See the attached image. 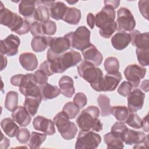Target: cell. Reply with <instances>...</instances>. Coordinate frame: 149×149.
Listing matches in <instances>:
<instances>
[{"label":"cell","instance_id":"cell-43","mask_svg":"<svg viewBox=\"0 0 149 149\" xmlns=\"http://www.w3.org/2000/svg\"><path fill=\"white\" fill-rule=\"evenodd\" d=\"M117 30V25L116 22L107 26L106 27L100 29L99 32L101 36L105 38H109Z\"/></svg>","mask_w":149,"mask_h":149},{"label":"cell","instance_id":"cell-46","mask_svg":"<svg viewBox=\"0 0 149 149\" xmlns=\"http://www.w3.org/2000/svg\"><path fill=\"white\" fill-rule=\"evenodd\" d=\"M132 86L129 81H123L117 89V91L119 95L123 97H127L130 93L132 89Z\"/></svg>","mask_w":149,"mask_h":149},{"label":"cell","instance_id":"cell-36","mask_svg":"<svg viewBox=\"0 0 149 149\" xmlns=\"http://www.w3.org/2000/svg\"><path fill=\"white\" fill-rule=\"evenodd\" d=\"M30 29V24L28 21L20 16L15 26L10 30L22 36L29 33Z\"/></svg>","mask_w":149,"mask_h":149},{"label":"cell","instance_id":"cell-21","mask_svg":"<svg viewBox=\"0 0 149 149\" xmlns=\"http://www.w3.org/2000/svg\"><path fill=\"white\" fill-rule=\"evenodd\" d=\"M131 42V37L125 31H119L112 37L111 44L117 50H122L126 48Z\"/></svg>","mask_w":149,"mask_h":149},{"label":"cell","instance_id":"cell-10","mask_svg":"<svg viewBox=\"0 0 149 149\" xmlns=\"http://www.w3.org/2000/svg\"><path fill=\"white\" fill-rule=\"evenodd\" d=\"M146 73V69L137 64L129 65L124 70L126 79L134 88H137L139 86L140 80L144 77Z\"/></svg>","mask_w":149,"mask_h":149},{"label":"cell","instance_id":"cell-38","mask_svg":"<svg viewBox=\"0 0 149 149\" xmlns=\"http://www.w3.org/2000/svg\"><path fill=\"white\" fill-rule=\"evenodd\" d=\"M104 65L107 73H112L119 72V62L118 59L115 57L110 56L106 58Z\"/></svg>","mask_w":149,"mask_h":149},{"label":"cell","instance_id":"cell-28","mask_svg":"<svg viewBox=\"0 0 149 149\" xmlns=\"http://www.w3.org/2000/svg\"><path fill=\"white\" fill-rule=\"evenodd\" d=\"M37 1L23 0L19 5V12L25 17L34 16Z\"/></svg>","mask_w":149,"mask_h":149},{"label":"cell","instance_id":"cell-52","mask_svg":"<svg viewBox=\"0 0 149 149\" xmlns=\"http://www.w3.org/2000/svg\"><path fill=\"white\" fill-rule=\"evenodd\" d=\"M23 76L24 74H18L13 76L10 79V83L12 84V85L19 87L20 84Z\"/></svg>","mask_w":149,"mask_h":149},{"label":"cell","instance_id":"cell-16","mask_svg":"<svg viewBox=\"0 0 149 149\" xmlns=\"http://www.w3.org/2000/svg\"><path fill=\"white\" fill-rule=\"evenodd\" d=\"M148 137V134L146 135L143 132L127 129L123 137V142L127 145L136 144L137 146L133 147L136 148L139 146L145 143Z\"/></svg>","mask_w":149,"mask_h":149},{"label":"cell","instance_id":"cell-34","mask_svg":"<svg viewBox=\"0 0 149 149\" xmlns=\"http://www.w3.org/2000/svg\"><path fill=\"white\" fill-rule=\"evenodd\" d=\"M104 140L108 148H123L124 147L123 141L111 132L104 136Z\"/></svg>","mask_w":149,"mask_h":149},{"label":"cell","instance_id":"cell-47","mask_svg":"<svg viewBox=\"0 0 149 149\" xmlns=\"http://www.w3.org/2000/svg\"><path fill=\"white\" fill-rule=\"evenodd\" d=\"M73 102L77 105L80 109L83 108L87 102V98L86 95L81 93L79 92L75 94L73 98Z\"/></svg>","mask_w":149,"mask_h":149},{"label":"cell","instance_id":"cell-33","mask_svg":"<svg viewBox=\"0 0 149 149\" xmlns=\"http://www.w3.org/2000/svg\"><path fill=\"white\" fill-rule=\"evenodd\" d=\"M49 16L50 13L48 7L44 5H38L33 16L34 19L41 23H44L49 20Z\"/></svg>","mask_w":149,"mask_h":149},{"label":"cell","instance_id":"cell-18","mask_svg":"<svg viewBox=\"0 0 149 149\" xmlns=\"http://www.w3.org/2000/svg\"><path fill=\"white\" fill-rule=\"evenodd\" d=\"M132 45L139 49H149V35L148 32L140 33L137 30H133L130 32Z\"/></svg>","mask_w":149,"mask_h":149},{"label":"cell","instance_id":"cell-29","mask_svg":"<svg viewBox=\"0 0 149 149\" xmlns=\"http://www.w3.org/2000/svg\"><path fill=\"white\" fill-rule=\"evenodd\" d=\"M49 37L44 36L34 37L31 42L32 49L36 52H41L45 51L49 46Z\"/></svg>","mask_w":149,"mask_h":149},{"label":"cell","instance_id":"cell-11","mask_svg":"<svg viewBox=\"0 0 149 149\" xmlns=\"http://www.w3.org/2000/svg\"><path fill=\"white\" fill-rule=\"evenodd\" d=\"M116 17L115 9L110 6L105 5L95 16V24L100 29L113 23Z\"/></svg>","mask_w":149,"mask_h":149},{"label":"cell","instance_id":"cell-4","mask_svg":"<svg viewBox=\"0 0 149 149\" xmlns=\"http://www.w3.org/2000/svg\"><path fill=\"white\" fill-rule=\"evenodd\" d=\"M90 31L86 26H79L74 32H70L64 36L68 38L71 47L77 50L83 51L91 45Z\"/></svg>","mask_w":149,"mask_h":149},{"label":"cell","instance_id":"cell-8","mask_svg":"<svg viewBox=\"0 0 149 149\" xmlns=\"http://www.w3.org/2000/svg\"><path fill=\"white\" fill-rule=\"evenodd\" d=\"M122 79L119 72L109 73L103 76L102 80L97 84L91 86L97 91H114Z\"/></svg>","mask_w":149,"mask_h":149},{"label":"cell","instance_id":"cell-6","mask_svg":"<svg viewBox=\"0 0 149 149\" xmlns=\"http://www.w3.org/2000/svg\"><path fill=\"white\" fill-rule=\"evenodd\" d=\"M101 141L100 134L93 131H80L77 137L75 144L76 149L96 148Z\"/></svg>","mask_w":149,"mask_h":149},{"label":"cell","instance_id":"cell-57","mask_svg":"<svg viewBox=\"0 0 149 149\" xmlns=\"http://www.w3.org/2000/svg\"><path fill=\"white\" fill-rule=\"evenodd\" d=\"M3 143L5 144V148H8V146H9L10 144V140L6 138L5 136H4L3 135V134L2 133V140H1V143Z\"/></svg>","mask_w":149,"mask_h":149},{"label":"cell","instance_id":"cell-49","mask_svg":"<svg viewBox=\"0 0 149 149\" xmlns=\"http://www.w3.org/2000/svg\"><path fill=\"white\" fill-rule=\"evenodd\" d=\"M30 31L31 34L34 36H43L42 29V23L38 22H34L30 24Z\"/></svg>","mask_w":149,"mask_h":149},{"label":"cell","instance_id":"cell-31","mask_svg":"<svg viewBox=\"0 0 149 149\" xmlns=\"http://www.w3.org/2000/svg\"><path fill=\"white\" fill-rule=\"evenodd\" d=\"M97 103L101 109V116H108L111 114L110 99L105 94H100L97 98Z\"/></svg>","mask_w":149,"mask_h":149},{"label":"cell","instance_id":"cell-7","mask_svg":"<svg viewBox=\"0 0 149 149\" xmlns=\"http://www.w3.org/2000/svg\"><path fill=\"white\" fill-rule=\"evenodd\" d=\"M117 30L119 31H131L136 26V21L130 10L122 7L117 11Z\"/></svg>","mask_w":149,"mask_h":149},{"label":"cell","instance_id":"cell-15","mask_svg":"<svg viewBox=\"0 0 149 149\" xmlns=\"http://www.w3.org/2000/svg\"><path fill=\"white\" fill-rule=\"evenodd\" d=\"M33 126L36 130L44 132L47 135L51 136L55 133L54 121L42 116L38 115L34 118Z\"/></svg>","mask_w":149,"mask_h":149},{"label":"cell","instance_id":"cell-50","mask_svg":"<svg viewBox=\"0 0 149 149\" xmlns=\"http://www.w3.org/2000/svg\"><path fill=\"white\" fill-rule=\"evenodd\" d=\"M148 1H140L138 2L139 10L141 15L147 20L148 19Z\"/></svg>","mask_w":149,"mask_h":149},{"label":"cell","instance_id":"cell-1","mask_svg":"<svg viewBox=\"0 0 149 149\" xmlns=\"http://www.w3.org/2000/svg\"><path fill=\"white\" fill-rule=\"evenodd\" d=\"M47 56V61L49 62L51 70L54 73H62L68 68L77 65L82 59L80 54L73 49L56 55L49 48Z\"/></svg>","mask_w":149,"mask_h":149},{"label":"cell","instance_id":"cell-54","mask_svg":"<svg viewBox=\"0 0 149 149\" xmlns=\"http://www.w3.org/2000/svg\"><path fill=\"white\" fill-rule=\"evenodd\" d=\"M143 130L147 133L148 132V115L147 114L142 120V126Z\"/></svg>","mask_w":149,"mask_h":149},{"label":"cell","instance_id":"cell-26","mask_svg":"<svg viewBox=\"0 0 149 149\" xmlns=\"http://www.w3.org/2000/svg\"><path fill=\"white\" fill-rule=\"evenodd\" d=\"M67 9L68 6L63 2H54L49 7L50 16L56 20H62Z\"/></svg>","mask_w":149,"mask_h":149},{"label":"cell","instance_id":"cell-45","mask_svg":"<svg viewBox=\"0 0 149 149\" xmlns=\"http://www.w3.org/2000/svg\"><path fill=\"white\" fill-rule=\"evenodd\" d=\"M16 137V139L20 143L26 144L29 140L30 137V133L29 130L26 128H20L17 132Z\"/></svg>","mask_w":149,"mask_h":149},{"label":"cell","instance_id":"cell-25","mask_svg":"<svg viewBox=\"0 0 149 149\" xmlns=\"http://www.w3.org/2000/svg\"><path fill=\"white\" fill-rule=\"evenodd\" d=\"M1 126L4 133L9 137L16 136L20 129L14 120L10 118L3 119L1 122Z\"/></svg>","mask_w":149,"mask_h":149},{"label":"cell","instance_id":"cell-24","mask_svg":"<svg viewBox=\"0 0 149 149\" xmlns=\"http://www.w3.org/2000/svg\"><path fill=\"white\" fill-rule=\"evenodd\" d=\"M38 86L41 97L44 101L56 98L61 93L60 89L56 86L51 85L48 83Z\"/></svg>","mask_w":149,"mask_h":149},{"label":"cell","instance_id":"cell-40","mask_svg":"<svg viewBox=\"0 0 149 149\" xmlns=\"http://www.w3.org/2000/svg\"><path fill=\"white\" fill-rule=\"evenodd\" d=\"M80 109V108L73 102H68L64 105L62 111L68 115L70 119H72L77 116L79 113Z\"/></svg>","mask_w":149,"mask_h":149},{"label":"cell","instance_id":"cell-3","mask_svg":"<svg viewBox=\"0 0 149 149\" xmlns=\"http://www.w3.org/2000/svg\"><path fill=\"white\" fill-rule=\"evenodd\" d=\"M68 115L63 111L58 113L54 118V122L61 136L66 140L74 138L77 127L74 123L69 120Z\"/></svg>","mask_w":149,"mask_h":149},{"label":"cell","instance_id":"cell-59","mask_svg":"<svg viewBox=\"0 0 149 149\" xmlns=\"http://www.w3.org/2000/svg\"><path fill=\"white\" fill-rule=\"evenodd\" d=\"M67 2H68V3H72V2H70H70H69V1H67ZM76 2H73V3H76Z\"/></svg>","mask_w":149,"mask_h":149},{"label":"cell","instance_id":"cell-20","mask_svg":"<svg viewBox=\"0 0 149 149\" xmlns=\"http://www.w3.org/2000/svg\"><path fill=\"white\" fill-rule=\"evenodd\" d=\"M1 6L0 9V23L2 25L6 26L10 30L13 27L18 19L19 15L16 13L12 12L11 10L5 8L2 2H1Z\"/></svg>","mask_w":149,"mask_h":149},{"label":"cell","instance_id":"cell-14","mask_svg":"<svg viewBox=\"0 0 149 149\" xmlns=\"http://www.w3.org/2000/svg\"><path fill=\"white\" fill-rule=\"evenodd\" d=\"M145 94L139 88H134L127 96V106L130 112H136L143 106Z\"/></svg>","mask_w":149,"mask_h":149},{"label":"cell","instance_id":"cell-30","mask_svg":"<svg viewBox=\"0 0 149 149\" xmlns=\"http://www.w3.org/2000/svg\"><path fill=\"white\" fill-rule=\"evenodd\" d=\"M81 16V11L79 9L76 8L68 7L62 20L70 24L76 25L80 22Z\"/></svg>","mask_w":149,"mask_h":149},{"label":"cell","instance_id":"cell-35","mask_svg":"<svg viewBox=\"0 0 149 149\" xmlns=\"http://www.w3.org/2000/svg\"><path fill=\"white\" fill-rule=\"evenodd\" d=\"M47 134L38 133L36 132H31L28 142V146L31 149L39 148L41 144L45 141Z\"/></svg>","mask_w":149,"mask_h":149},{"label":"cell","instance_id":"cell-9","mask_svg":"<svg viewBox=\"0 0 149 149\" xmlns=\"http://www.w3.org/2000/svg\"><path fill=\"white\" fill-rule=\"evenodd\" d=\"M19 87L20 92L26 96H41L39 86L36 82L33 73L24 74Z\"/></svg>","mask_w":149,"mask_h":149},{"label":"cell","instance_id":"cell-32","mask_svg":"<svg viewBox=\"0 0 149 149\" xmlns=\"http://www.w3.org/2000/svg\"><path fill=\"white\" fill-rule=\"evenodd\" d=\"M111 112L118 120L123 123L126 122L130 112L126 106L120 105L112 107Z\"/></svg>","mask_w":149,"mask_h":149},{"label":"cell","instance_id":"cell-27","mask_svg":"<svg viewBox=\"0 0 149 149\" xmlns=\"http://www.w3.org/2000/svg\"><path fill=\"white\" fill-rule=\"evenodd\" d=\"M41 96H26L24 107L31 116H34L37 112L39 105L41 102Z\"/></svg>","mask_w":149,"mask_h":149},{"label":"cell","instance_id":"cell-13","mask_svg":"<svg viewBox=\"0 0 149 149\" xmlns=\"http://www.w3.org/2000/svg\"><path fill=\"white\" fill-rule=\"evenodd\" d=\"M49 47L52 53L56 55H59L70 49L71 45L69 40L65 36L58 37H49Z\"/></svg>","mask_w":149,"mask_h":149},{"label":"cell","instance_id":"cell-23","mask_svg":"<svg viewBox=\"0 0 149 149\" xmlns=\"http://www.w3.org/2000/svg\"><path fill=\"white\" fill-rule=\"evenodd\" d=\"M19 62L22 66L27 71L35 70L38 63L36 55L31 52L21 54L19 56Z\"/></svg>","mask_w":149,"mask_h":149},{"label":"cell","instance_id":"cell-58","mask_svg":"<svg viewBox=\"0 0 149 149\" xmlns=\"http://www.w3.org/2000/svg\"><path fill=\"white\" fill-rule=\"evenodd\" d=\"M1 60H2V65H1V70H3V69L4 68H6V64H7V59L5 56H3V55H1Z\"/></svg>","mask_w":149,"mask_h":149},{"label":"cell","instance_id":"cell-5","mask_svg":"<svg viewBox=\"0 0 149 149\" xmlns=\"http://www.w3.org/2000/svg\"><path fill=\"white\" fill-rule=\"evenodd\" d=\"M79 76L90 84V86L97 84L103 77L101 69L93 64L84 61L77 67Z\"/></svg>","mask_w":149,"mask_h":149},{"label":"cell","instance_id":"cell-56","mask_svg":"<svg viewBox=\"0 0 149 149\" xmlns=\"http://www.w3.org/2000/svg\"><path fill=\"white\" fill-rule=\"evenodd\" d=\"M140 87L143 90L147 92L148 91V80H143L141 83Z\"/></svg>","mask_w":149,"mask_h":149},{"label":"cell","instance_id":"cell-48","mask_svg":"<svg viewBox=\"0 0 149 149\" xmlns=\"http://www.w3.org/2000/svg\"><path fill=\"white\" fill-rule=\"evenodd\" d=\"M33 75L36 82L38 85L45 84L48 81V76L42 70L40 69L36 70Z\"/></svg>","mask_w":149,"mask_h":149},{"label":"cell","instance_id":"cell-22","mask_svg":"<svg viewBox=\"0 0 149 149\" xmlns=\"http://www.w3.org/2000/svg\"><path fill=\"white\" fill-rule=\"evenodd\" d=\"M61 93L68 98H71L75 93L73 80L68 76H63L59 80Z\"/></svg>","mask_w":149,"mask_h":149},{"label":"cell","instance_id":"cell-2","mask_svg":"<svg viewBox=\"0 0 149 149\" xmlns=\"http://www.w3.org/2000/svg\"><path fill=\"white\" fill-rule=\"evenodd\" d=\"M100 110L96 106L90 105L83 109L76 119V123L81 131L93 130L100 132L103 127L101 120L98 119Z\"/></svg>","mask_w":149,"mask_h":149},{"label":"cell","instance_id":"cell-39","mask_svg":"<svg viewBox=\"0 0 149 149\" xmlns=\"http://www.w3.org/2000/svg\"><path fill=\"white\" fill-rule=\"evenodd\" d=\"M127 129L128 128L125 125V123L121 122H116L111 127V132L114 136L119 138L123 142V137Z\"/></svg>","mask_w":149,"mask_h":149},{"label":"cell","instance_id":"cell-44","mask_svg":"<svg viewBox=\"0 0 149 149\" xmlns=\"http://www.w3.org/2000/svg\"><path fill=\"white\" fill-rule=\"evenodd\" d=\"M42 29L44 34L52 36L56 33V25L54 21L49 20L48 21L42 23Z\"/></svg>","mask_w":149,"mask_h":149},{"label":"cell","instance_id":"cell-12","mask_svg":"<svg viewBox=\"0 0 149 149\" xmlns=\"http://www.w3.org/2000/svg\"><path fill=\"white\" fill-rule=\"evenodd\" d=\"M20 40L18 36L9 34L6 38L1 40V54L14 56L18 52Z\"/></svg>","mask_w":149,"mask_h":149},{"label":"cell","instance_id":"cell-19","mask_svg":"<svg viewBox=\"0 0 149 149\" xmlns=\"http://www.w3.org/2000/svg\"><path fill=\"white\" fill-rule=\"evenodd\" d=\"M30 113L24 107H17L12 113V119L19 126L22 127L27 126L30 124L31 118Z\"/></svg>","mask_w":149,"mask_h":149},{"label":"cell","instance_id":"cell-37","mask_svg":"<svg viewBox=\"0 0 149 149\" xmlns=\"http://www.w3.org/2000/svg\"><path fill=\"white\" fill-rule=\"evenodd\" d=\"M18 104V93L16 91H10L7 93L5 100V107L8 111L13 112Z\"/></svg>","mask_w":149,"mask_h":149},{"label":"cell","instance_id":"cell-53","mask_svg":"<svg viewBox=\"0 0 149 149\" xmlns=\"http://www.w3.org/2000/svg\"><path fill=\"white\" fill-rule=\"evenodd\" d=\"M87 23L91 29H93L94 28L95 16L93 13H88L87 16Z\"/></svg>","mask_w":149,"mask_h":149},{"label":"cell","instance_id":"cell-55","mask_svg":"<svg viewBox=\"0 0 149 149\" xmlns=\"http://www.w3.org/2000/svg\"><path fill=\"white\" fill-rule=\"evenodd\" d=\"M120 3L119 1H104V5L110 6L114 9L117 8Z\"/></svg>","mask_w":149,"mask_h":149},{"label":"cell","instance_id":"cell-42","mask_svg":"<svg viewBox=\"0 0 149 149\" xmlns=\"http://www.w3.org/2000/svg\"><path fill=\"white\" fill-rule=\"evenodd\" d=\"M136 52L139 63L143 66H148L149 49H139L136 48Z\"/></svg>","mask_w":149,"mask_h":149},{"label":"cell","instance_id":"cell-41","mask_svg":"<svg viewBox=\"0 0 149 149\" xmlns=\"http://www.w3.org/2000/svg\"><path fill=\"white\" fill-rule=\"evenodd\" d=\"M125 123L136 129H139L142 126V119L136 112H130Z\"/></svg>","mask_w":149,"mask_h":149},{"label":"cell","instance_id":"cell-17","mask_svg":"<svg viewBox=\"0 0 149 149\" xmlns=\"http://www.w3.org/2000/svg\"><path fill=\"white\" fill-rule=\"evenodd\" d=\"M81 53L86 61L93 64L95 66H98L102 62L103 56L102 54L97 49L96 47L92 44L83 50Z\"/></svg>","mask_w":149,"mask_h":149},{"label":"cell","instance_id":"cell-51","mask_svg":"<svg viewBox=\"0 0 149 149\" xmlns=\"http://www.w3.org/2000/svg\"><path fill=\"white\" fill-rule=\"evenodd\" d=\"M39 69L42 70L48 77L53 74V73L51 72L50 68H49V62L47 60L40 64Z\"/></svg>","mask_w":149,"mask_h":149}]
</instances>
